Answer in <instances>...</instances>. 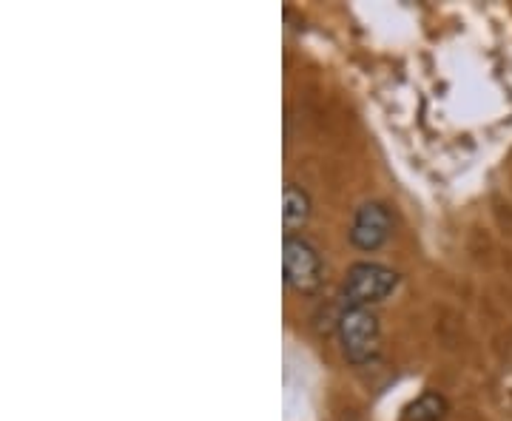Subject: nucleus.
Here are the masks:
<instances>
[{
  "mask_svg": "<svg viewBox=\"0 0 512 421\" xmlns=\"http://www.w3.org/2000/svg\"><path fill=\"white\" fill-rule=\"evenodd\" d=\"M399 288V274L379 262H356L345 276L342 296L348 308H370Z\"/></svg>",
  "mask_w": 512,
  "mask_h": 421,
  "instance_id": "obj_1",
  "label": "nucleus"
},
{
  "mask_svg": "<svg viewBox=\"0 0 512 421\" xmlns=\"http://www.w3.org/2000/svg\"><path fill=\"white\" fill-rule=\"evenodd\" d=\"M339 342L342 350L353 365H362L370 362L379 350V339H382V330H379V319L370 308H345L339 313Z\"/></svg>",
  "mask_w": 512,
  "mask_h": 421,
  "instance_id": "obj_2",
  "label": "nucleus"
},
{
  "mask_svg": "<svg viewBox=\"0 0 512 421\" xmlns=\"http://www.w3.org/2000/svg\"><path fill=\"white\" fill-rule=\"evenodd\" d=\"M282 271L293 293L311 296L322 285V259L308 239L285 237L282 242Z\"/></svg>",
  "mask_w": 512,
  "mask_h": 421,
  "instance_id": "obj_3",
  "label": "nucleus"
},
{
  "mask_svg": "<svg viewBox=\"0 0 512 421\" xmlns=\"http://www.w3.org/2000/svg\"><path fill=\"white\" fill-rule=\"evenodd\" d=\"M393 234V217L382 202H365L350 222V242L359 251H379L384 242Z\"/></svg>",
  "mask_w": 512,
  "mask_h": 421,
  "instance_id": "obj_4",
  "label": "nucleus"
},
{
  "mask_svg": "<svg viewBox=\"0 0 512 421\" xmlns=\"http://www.w3.org/2000/svg\"><path fill=\"white\" fill-rule=\"evenodd\" d=\"M308 220H311V197L299 185H285V194H282V222H285L288 237H293V231L305 228Z\"/></svg>",
  "mask_w": 512,
  "mask_h": 421,
  "instance_id": "obj_5",
  "label": "nucleus"
},
{
  "mask_svg": "<svg viewBox=\"0 0 512 421\" xmlns=\"http://www.w3.org/2000/svg\"><path fill=\"white\" fill-rule=\"evenodd\" d=\"M444 416H447V402H444V396L427 390L424 396H419L416 402L407 407L404 421H441Z\"/></svg>",
  "mask_w": 512,
  "mask_h": 421,
  "instance_id": "obj_6",
  "label": "nucleus"
}]
</instances>
